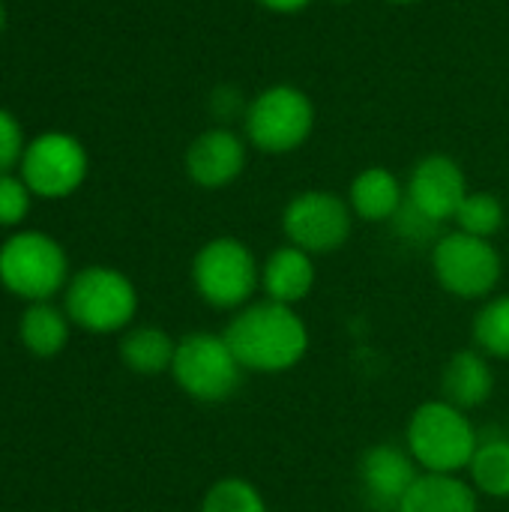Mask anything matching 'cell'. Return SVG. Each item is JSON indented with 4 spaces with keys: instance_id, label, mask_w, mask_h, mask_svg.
I'll return each instance as SVG.
<instances>
[{
    "instance_id": "1",
    "label": "cell",
    "mask_w": 509,
    "mask_h": 512,
    "mask_svg": "<svg viewBox=\"0 0 509 512\" xmlns=\"http://www.w3.org/2000/svg\"><path fill=\"white\" fill-rule=\"evenodd\" d=\"M225 342L246 372H288L309 348V330L303 318L276 300L252 303L231 318L225 327Z\"/></svg>"
},
{
    "instance_id": "2",
    "label": "cell",
    "mask_w": 509,
    "mask_h": 512,
    "mask_svg": "<svg viewBox=\"0 0 509 512\" xmlns=\"http://www.w3.org/2000/svg\"><path fill=\"white\" fill-rule=\"evenodd\" d=\"M480 447L477 429L462 408L441 402H426L411 414L408 423V453L426 474H459L471 465Z\"/></svg>"
},
{
    "instance_id": "3",
    "label": "cell",
    "mask_w": 509,
    "mask_h": 512,
    "mask_svg": "<svg viewBox=\"0 0 509 512\" xmlns=\"http://www.w3.org/2000/svg\"><path fill=\"white\" fill-rule=\"evenodd\" d=\"M243 366L228 348L225 336L189 333L177 342L171 375L198 402H225L243 381Z\"/></svg>"
},
{
    "instance_id": "4",
    "label": "cell",
    "mask_w": 509,
    "mask_h": 512,
    "mask_svg": "<svg viewBox=\"0 0 509 512\" xmlns=\"http://www.w3.org/2000/svg\"><path fill=\"white\" fill-rule=\"evenodd\" d=\"M0 282L15 297L45 303L66 282V252L39 231H21L0 246Z\"/></svg>"
},
{
    "instance_id": "5",
    "label": "cell",
    "mask_w": 509,
    "mask_h": 512,
    "mask_svg": "<svg viewBox=\"0 0 509 512\" xmlns=\"http://www.w3.org/2000/svg\"><path fill=\"white\" fill-rule=\"evenodd\" d=\"M246 138L264 153L297 150L315 126V108L309 96L291 84L261 90L246 108Z\"/></svg>"
},
{
    "instance_id": "6",
    "label": "cell",
    "mask_w": 509,
    "mask_h": 512,
    "mask_svg": "<svg viewBox=\"0 0 509 512\" xmlns=\"http://www.w3.org/2000/svg\"><path fill=\"white\" fill-rule=\"evenodd\" d=\"M192 282L213 309H237L249 303L261 285V270L246 243L234 237H216L195 255Z\"/></svg>"
},
{
    "instance_id": "7",
    "label": "cell",
    "mask_w": 509,
    "mask_h": 512,
    "mask_svg": "<svg viewBox=\"0 0 509 512\" xmlns=\"http://www.w3.org/2000/svg\"><path fill=\"white\" fill-rule=\"evenodd\" d=\"M138 297L132 282L111 267H87L66 288V315L90 333H114L132 321Z\"/></svg>"
},
{
    "instance_id": "8",
    "label": "cell",
    "mask_w": 509,
    "mask_h": 512,
    "mask_svg": "<svg viewBox=\"0 0 509 512\" xmlns=\"http://www.w3.org/2000/svg\"><path fill=\"white\" fill-rule=\"evenodd\" d=\"M432 267L444 291L462 297V300H480L495 291L501 282V255L498 249L483 240L471 237L465 231L444 234L435 243Z\"/></svg>"
},
{
    "instance_id": "9",
    "label": "cell",
    "mask_w": 509,
    "mask_h": 512,
    "mask_svg": "<svg viewBox=\"0 0 509 512\" xmlns=\"http://www.w3.org/2000/svg\"><path fill=\"white\" fill-rule=\"evenodd\" d=\"M87 177V153L66 132H45L24 147L21 180L39 198H66Z\"/></svg>"
},
{
    "instance_id": "10",
    "label": "cell",
    "mask_w": 509,
    "mask_h": 512,
    "mask_svg": "<svg viewBox=\"0 0 509 512\" xmlns=\"http://www.w3.org/2000/svg\"><path fill=\"white\" fill-rule=\"evenodd\" d=\"M351 204H345L333 192H303L297 195L285 213L282 228L291 240V246L309 252V255H327L345 246L351 237Z\"/></svg>"
},
{
    "instance_id": "11",
    "label": "cell",
    "mask_w": 509,
    "mask_h": 512,
    "mask_svg": "<svg viewBox=\"0 0 509 512\" xmlns=\"http://www.w3.org/2000/svg\"><path fill=\"white\" fill-rule=\"evenodd\" d=\"M465 195H468V186H465V174L459 162L444 153H432L414 165L405 198L423 216L435 222H447V219H456Z\"/></svg>"
},
{
    "instance_id": "12",
    "label": "cell",
    "mask_w": 509,
    "mask_h": 512,
    "mask_svg": "<svg viewBox=\"0 0 509 512\" xmlns=\"http://www.w3.org/2000/svg\"><path fill=\"white\" fill-rule=\"evenodd\" d=\"M246 168V144L231 129H210L186 150V174L201 189H222Z\"/></svg>"
},
{
    "instance_id": "13",
    "label": "cell",
    "mask_w": 509,
    "mask_h": 512,
    "mask_svg": "<svg viewBox=\"0 0 509 512\" xmlns=\"http://www.w3.org/2000/svg\"><path fill=\"white\" fill-rule=\"evenodd\" d=\"M417 477L420 474L414 456L393 444H378L360 459V483L366 489V498L381 510L396 512Z\"/></svg>"
},
{
    "instance_id": "14",
    "label": "cell",
    "mask_w": 509,
    "mask_h": 512,
    "mask_svg": "<svg viewBox=\"0 0 509 512\" xmlns=\"http://www.w3.org/2000/svg\"><path fill=\"white\" fill-rule=\"evenodd\" d=\"M312 285H315L312 255L297 246L276 249L261 270V288L267 291V300H276L285 306L300 303L312 291Z\"/></svg>"
},
{
    "instance_id": "15",
    "label": "cell",
    "mask_w": 509,
    "mask_h": 512,
    "mask_svg": "<svg viewBox=\"0 0 509 512\" xmlns=\"http://www.w3.org/2000/svg\"><path fill=\"white\" fill-rule=\"evenodd\" d=\"M441 387H444V399L450 405L468 411V408H480L483 402H489V396L495 390V375H492L483 351H459L444 366Z\"/></svg>"
},
{
    "instance_id": "16",
    "label": "cell",
    "mask_w": 509,
    "mask_h": 512,
    "mask_svg": "<svg viewBox=\"0 0 509 512\" xmlns=\"http://www.w3.org/2000/svg\"><path fill=\"white\" fill-rule=\"evenodd\" d=\"M396 512H480L477 489L456 474H420Z\"/></svg>"
},
{
    "instance_id": "17",
    "label": "cell",
    "mask_w": 509,
    "mask_h": 512,
    "mask_svg": "<svg viewBox=\"0 0 509 512\" xmlns=\"http://www.w3.org/2000/svg\"><path fill=\"white\" fill-rule=\"evenodd\" d=\"M348 204L366 222H387L405 204V192L387 168H366L354 177Z\"/></svg>"
},
{
    "instance_id": "18",
    "label": "cell",
    "mask_w": 509,
    "mask_h": 512,
    "mask_svg": "<svg viewBox=\"0 0 509 512\" xmlns=\"http://www.w3.org/2000/svg\"><path fill=\"white\" fill-rule=\"evenodd\" d=\"M177 342L159 327H138L123 336L120 357L138 375H162L174 363Z\"/></svg>"
},
{
    "instance_id": "19",
    "label": "cell",
    "mask_w": 509,
    "mask_h": 512,
    "mask_svg": "<svg viewBox=\"0 0 509 512\" xmlns=\"http://www.w3.org/2000/svg\"><path fill=\"white\" fill-rule=\"evenodd\" d=\"M69 339V324L60 309L48 303H33L21 318V342L36 357H54Z\"/></svg>"
},
{
    "instance_id": "20",
    "label": "cell",
    "mask_w": 509,
    "mask_h": 512,
    "mask_svg": "<svg viewBox=\"0 0 509 512\" xmlns=\"http://www.w3.org/2000/svg\"><path fill=\"white\" fill-rule=\"evenodd\" d=\"M471 480L477 495L486 498H509V441L507 438H489L480 441L471 465Z\"/></svg>"
},
{
    "instance_id": "21",
    "label": "cell",
    "mask_w": 509,
    "mask_h": 512,
    "mask_svg": "<svg viewBox=\"0 0 509 512\" xmlns=\"http://www.w3.org/2000/svg\"><path fill=\"white\" fill-rule=\"evenodd\" d=\"M474 345L489 354L509 360V294L489 300L474 318Z\"/></svg>"
},
{
    "instance_id": "22",
    "label": "cell",
    "mask_w": 509,
    "mask_h": 512,
    "mask_svg": "<svg viewBox=\"0 0 509 512\" xmlns=\"http://www.w3.org/2000/svg\"><path fill=\"white\" fill-rule=\"evenodd\" d=\"M201 512H267V501L249 480L228 477L207 489Z\"/></svg>"
},
{
    "instance_id": "23",
    "label": "cell",
    "mask_w": 509,
    "mask_h": 512,
    "mask_svg": "<svg viewBox=\"0 0 509 512\" xmlns=\"http://www.w3.org/2000/svg\"><path fill=\"white\" fill-rule=\"evenodd\" d=\"M456 222H459V231L489 240L504 225V207L489 192H468L459 213H456Z\"/></svg>"
},
{
    "instance_id": "24",
    "label": "cell",
    "mask_w": 509,
    "mask_h": 512,
    "mask_svg": "<svg viewBox=\"0 0 509 512\" xmlns=\"http://www.w3.org/2000/svg\"><path fill=\"white\" fill-rule=\"evenodd\" d=\"M30 210V189L21 177L0 174V225H18Z\"/></svg>"
},
{
    "instance_id": "25",
    "label": "cell",
    "mask_w": 509,
    "mask_h": 512,
    "mask_svg": "<svg viewBox=\"0 0 509 512\" xmlns=\"http://www.w3.org/2000/svg\"><path fill=\"white\" fill-rule=\"evenodd\" d=\"M21 156H24L21 126L6 108H0V174H9V168L21 162Z\"/></svg>"
},
{
    "instance_id": "26",
    "label": "cell",
    "mask_w": 509,
    "mask_h": 512,
    "mask_svg": "<svg viewBox=\"0 0 509 512\" xmlns=\"http://www.w3.org/2000/svg\"><path fill=\"white\" fill-rule=\"evenodd\" d=\"M393 222H396V231H399L402 237L414 240V243L429 240V237L438 231V225H441V222H435V219L423 216L414 204H408V198H405V204L399 207V213L393 216Z\"/></svg>"
},
{
    "instance_id": "27",
    "label": "cell",
    "mask_w": 509,
    "mask_h": 512,
    "mask_svg": "<svg viewBox=\"0 0 509 512\" xmlns=\"http://www.w3.org/2000/svg\"><path fill=\"white\" fill-rule=\"evenodd\" d=\"M261 6H267V9H273V12H300V9H306L312 0H258Z\"/></svg>"
},
{
    "instance_id": "28",
    "label": "cell",
    "mask_w": 509,
    "mask_h": 512,
    "mask_svg": "<svg viewBox=\"0 0 509 512\" xmlns=\"http://www.w3.org/2000/svg\"><path fill=\"white\" fill-rule=\"evenodd\" d=\"M3 24H6V6H3V0H0V30H3Z\"/></svg>"
},
{
    "instance_id": "29",
    "label": "cell",
    "mask_w": 509,
    "mask_h": 512,
    "mask_svg": "<svg viewBox=\"0 0 509 512\" xmlns=\"http://www.w3.org/2000/svg\"><path fill=\"white\" fill-rule=\"evenodd\" d=\"M390 3H414V0H390Z\"/></svg>"
},
{
    "instance_id": "30",
    "label": "cell",
    "mask_w": 509,
    "mask_h": 512,
    "mask_svg": "<svg viewBox=\"0 0 509 512\" xmlns=\"http://www.w3.org/2000/svg\"><path fill=\"white\" fill-rule=\"evenodd\" d=\"M333 3H348V0H333Z\"/></svg>"
}]
</instances>
